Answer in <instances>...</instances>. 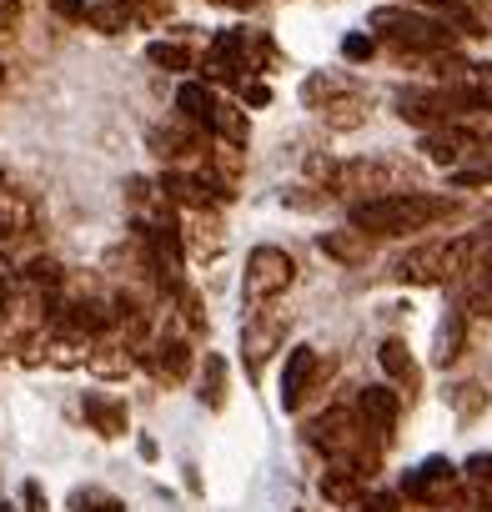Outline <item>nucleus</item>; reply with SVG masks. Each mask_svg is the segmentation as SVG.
Returning <instances> with one entry per match:
<instances>
[{
	"label": "nucleus",
	"mask_w": 492,
	"mask_h": 512,
	"mask_svg": "<svg viewBox=\"0 0 492 512\" xmlns=\"http://www.w3.org/2000/svg\"><path fill=\"white\" fill-rule=\"evenodd\" d=\"M0 512H16V507H0Z\"/></svg>",
	"instance_id": "46"
},
{
	"label": "nucleus",
	"mask_w": 492,
	"mask_h": 512,
	"mask_svg": "<svg viewBox=\"0 0 492 512\" xmlns=\"http://www.w3.org/2000/svg\"><path fill=\"white\" fill-rule=\"evenodd\" d=\"M307 442L317 452H327V462L357 472L362 482H372L377 467H382V447L372 442V432L357 422L352 407H327L317 422H307Z\"/></svg>",
	"instance_id": "2"
},
{
	"label": "nucleus",
	"mask_w": 492,
	"mask_h": 512,
	"mask_svg": "<svg viewBox=\"0 0 492 512\" xmlns=\"http://www.w3.org/2000/svg\"><path fill=\"white\" fill-rule=\"evenodd\" d=\"M141 362H146V372L151 377H161V382H186L191 377V337H181V332H161V337H151L141 352H136Z\"/></svg>",
	"instance_id": "14"
},
{
	"label": "nucleus",
	"mask_w": 492,
	"mask_h": 512,
	"mask_svg": "<svg viewBox=\"0 0 492 512\" xmlns=\"http://www.w3.org/2000/svg\"><path fill=\"white\" fill-rule=\"evenodd\" d=\"M362 492H367V482H362L357 472H347V467H337V462L322 472V497H327L332 507H347V512H352V507L362 502Z\"/></svg>",
	"instance_id": "22"
},
{
	"label": "nucleus",
	"mask_w": 492,
	"mask_h": 512,
	"mask_svg": "<svg viewBox=\"0 0 492 512\" xmlns=\"http://www.w3.org/2000/svg\"><path fill=\"white\" fill-rule=\"evenodd\" d=\"M126 6H171V0H126Z\"/></svg>",
	"instance_id": "41"
},
{
	"label": "nucleus",
	"mask_w": 492,
	"mask_h": 512,
	"mask_svg": "<svg viewBox=\"0 0 492 512\" xmlns=\"http://www.w3.org/2000/svg\"><path fill=\"white\" fill-rule=\"evenodd\" d=\"M452 86L462 91L467 111H487V116H492V61H487V66H467Z\"/></svg>",
	"instance_id": "25"
},
{
	"label": "nucleus",
	"mask_w": 492,
	"mask_h": 512,
	"mask_svg": "<svg viewBox=\"0 0 492 512\" xmlns=\"http://www.w3.org/2000/svg\"><path fill=\"white\" fill-rule=\"evenodd\" d=\"M372 36L387 41L397 56H437V51H457V36L427 16V11H412V6H377L367 16Z\"/></svg>",
	"instance_id": "6"
},
{
	"label": "nucleus",
	"mask_w": 492,
	"mask_h": 512,
	"mask_svg": "<svg viewBox=\"0 0 492 512\" xmlns=\"http://www.w3.org/2000/svg\"><path fill=\"white\" fill-rule=\"evenodd\" d=\"M452 186H492V161H477V166H462V171H447Z\"/></svg>",
	"instance_id": "30"
},
{
	"label": "nucleus",
	"mask_w": 492,
	"mask_h": 512,
	"mask_svg": "<svg viewBox=\"0 0 492 512\" xmlns=\"http://www.w3.org/2000/svg\"><path fill=\"white\" fill-rule=\"evenodd\" d=\"M352 412H357V422L372 432V442L387 447V442L397 437V422H402V392H397V387H362L357 402H352Z\"/></svg>",
	"instance_id": "12"
},
{
	"label": "nucleus",
	"mask_w": 492,
	"mask_h": 512,
	"mask_svg": "<svg viewBox=\"0 0 492 512\" xmlns=\"http://www.w3.org/2000/svg\"><path fill=\"white\" fill-rule=\"evenodd\" d=\"M467 267H477V251H472L467 231H457V236H437V241L412 246L392 267V277L402 287H452Z\"/></svg>",
	"instance_id": "5"
},
{
	"label": "nucleus",
	"mask_w": 492,
	"mask_h": 512,
	"mask_svg": "<svg viewBox=\"0 0 492 512\" xmlns=\"http://www.w3.org/2000/svg\"><path fill=\"white\" fill-rule=\"evenodd\" d=\"M457 487H462V467L447 462V457H427V462H417L412 472H402V497H407V502H422V507L447 502Z\"/></svg>",
	"instance_id": "11"
},
{
	"label": "nucleus",
	"mask_w": 492,
	"mask_h": 512,
	"mask_svg": "<svg viewBox=\"0 0 492 512\" xmlns=\"http://www.w3.org/2000/svg\"><path fill=\"white\" fill-rule=\"evenodd\" d=\"M181 251L196 256V262H216L226 251V226L216 216V206H196V211H181Z\"/></svg>",
	"instance_id": "13"
},
{
	"label": "nucleus",
	"mask_w": 492,
	"mask_h": 512,
	"mask_svg": "<svg viewBox=\"0 0 492 512\" xmlns=\"http://www.w3.org/2000/svg\"><path fill=\"white\" fill-rule=\"evenodd\" d=\"M467 322H472V317H467L462 307H452V312H447V322L437 327V367H452V362L462 357V342H467Z\"/></svg>",
	"instance_id": "26"
},
{
	"label": "nucleus",
	"mask_w": 492,
	"mask_h": 512,
	"mask_svg": "<svg viewBox=\"0 0 492 512\" xmlns=\"http://www.w3.org/2000/svg\"><path fill=\"white\" fill-rule=\"evenodd\" d=\"M0 81H6V61H0Z\"/></svg>",
	"instance_id": "44"
},
{
	"label": "nucleus",
	"mask_w": 492,
	"mask_h": 512,
	"mask_svg": "<svg viewBox=\"0 0 492 512\" xmlns=\"http://www.w3.org/2000/svg\"><path fill=\"white\" fill-rule=\"evenodd\" d=\"M422 156H427L432 166H447V171L492 161V131H487V126H472V121L432 126V131H422Z\"/></svg>",
	"instance_id": "7"
},
{
	"label": "nucleus",
	"mask_w": 492,
	"mask_h": 512,
	"mask_svg": "<svg viewBox=\"0 0 492 512\" xmlns=\"http://www.w3.org/2000/svg\"><path fill=\"white\" fill-rule=\"evenodd\" d=\"M21 21V0H0V31H11Z\"/></svg>",
	"instance_id": "38"
},
{
	"label": "nucleus",
	"mask_w": 492,
	"mask_h": 512,
	"mask_svg": "<svg viewBox=\"0 0 492 512\" xmlns=\"http://www.w3.org/2000/svg\"><path fill=\"white\" fill-rule=\"evenodd\" d=\"M51 11H56L61 21H76V26H81V21H86V0H51Z\"/></svg>",
	"instance_id": "36"
},
{
	"label": "nucleus",
	"mask_w": 492,
	"mask_h": 512,
	"mask_svg": "<svg viewBox=\"0 0 492 512\" xmlns=\"http://www.w3.org/2000/svg\"><path fill=\"white\" fill-rule=\"evenodd\" d=\"M81 417H86L91 432L106 437V442H116V437L131 432V412H126V402H121V397H106V392H86V397H81Z\"/></svg>",
	"instance_id": "17"
},
{
	"label": "nucleus",
	"mask_w": 492,
	"mask_h": 512,
	"mask_svg": "<svg viewBox=\"0 0 492 512\" xmlns=\"http://www.w3.org/2000/svg\"><path fill=\"white\" fill-rule=\"evenodd\" d=\"M21 502H26V512H51V502H46V487H41V482H26V487H21Z\"/></svg>",
	"instance_id": "35"
},
{
	"label": "nucleus",
	"mask_w": 492,
	"mask_h": 512,
	"mask_svg": "<svg viewBox=\"0 0 492 512\" xmlns=\"http://www.w3.org/2000/svg\"><path fill=\"white\" fill-rule=\"evenodd\" d=\"M176 111H181V121L211 131V116H216V91H211V81H181V86H176Z\"/></svg>",
	"instance_id": "19"
},
{
	"label": "nucleus",
	"mask_w": 492,
	"mask_h": 512,
	"mask_svg": "<svg viewBox=\"0 0 492 512\" xmlns=\"http://www.w3.org/2000/svg\"><path fill=\"white\" fill-rule=\"evenodd\" d=\"M302 106L317 111V121H322L327 131H337V136L362 131L367 116H372L362 81L347 76V71H317V76H307V81H302Z\"/></svg>",
	"instance_id": "4"
},
{
	"label": "nucleus",
	"mask_w": 492,
	"mask_h": 512,
	"mask_svg": "<svg viewBox=\"0 0 492 512\" xmlns=\"http://www.w3.org/2000/svg\"><path fill=\"white\" fill-rule=\"evenodd\" d=\"M131 21H136V11L126 6V0H96V6H86L81 26H91L96 36H126Z\"/></svg>",
	"instance_id": "21"
},
{
	"label": "nucleus",
	"mask_w": 492,
	"mask_h": 512,
	"mask_svg": "<svg viewBox=\"0 0 492 512\" xmlns=\"http://www.w3.org/2000/svg\"><path fill=\"white\" fill-rule=\"evenodd\" d=\"M462 477H467V482H482V487H492V452H472V457L462 462Z\"/></svg>",
	"instance_id": "31"
},
{
	"label": "nucleus",
	"mask_w": 492,
	"mask_h": 512,
	"mask_svg": "<svg viewBox=\"0 0 492 512\" xmlns=\"http://www.w3.org/2000/svg\"><path fill=\"white\" fill-rule=\"evenodd\" d=\"M352 512H402V502H397L392 492H377V497H367V492H362V502H357Z\"/></svg>",
	"instance_id": "33"
},
{
	"label": "nucleus",
	"mask_w": 492,
	"mask_h": 512,
	"mask_svg": "<svg viewBox=\"0 0 492 512\" xmlns=\"http://www.w3.org/2000/svg\"><path fill=\"white\" fill-rule=\"evenodd\" d=\"M11 307H16V287H11V277H0V327H6Z\"/></svg>",
	"instance_id": "37"
},
{
	"label": "nucleus",
	"mask_w": 492,
	"mask_h": 512,
	"mask_svg": "<svg viewBox=\"0 0 492 512\" xmlns=\"http://www.w3.org/2000/svg\"><path fill=\"white\" fill-rule=\"evenodd\" d=\"M146 61L161 66V71H196V51L181 46V41H151L146 46Z\"/></svg>",
	"instance_id": "27"
},
{
	"label": "nucleus",
	"mask_w": 492,
	"mask_h": 512,
	"mask_svg": "<svg viewBox=\"0 0 492 512\" xmlns=\"http://www.w3.org/2000/svg\"><path fill=\"white\" fill-rule=\"evenodd\" d=\"M322 191L342 196V201H372V196H392V191H417V166L382 161V156L332 161L327 176H322Z\"/></svg>",
	"instance_id": "3"
},
{
	"label": "nucleus",
	"mask_w": 492,
	"mask_h": 512,
	"mask_svg": "<svg viewBox=\"0 0 492 512\" xmlns=\"http://www.w3.org/2000/svg\"><path fill=\"white\" fill-rule=\"evenodd\" d=\"M402 6H412V11H437L442 0H402Z\"/></svg>",
	"instance_id": "40"
},
{
	"label": "nucleus",
	"mask_w": 492,
	"mask_h": 512,
	"mask_svg": "<svg viewBox=\"0 0 492 512\" xmlns=\"http://www.w3.org/2000/svg\"><path fill=\"white\" fill-rule=\"evenodd\" d=\"M0 191H6V171H0Z\"/></svg>",
	"instance_id": "43"
},
{
	"label": "nucleus",
	"mask_w": 492,
	"mask_h": 512,
	"mask_svg": "<svg viewBox=\"0 0 492 512\" xmlns=\"http://www.w3.org/2000/svg\"><path fill=\"white\" fill-rule=\"evenodd\" d=\"M392 106H397V116H402L407 126H422V131L467 116V101H462L457 86H402V91L392 96Z\"/></svg>",
	"instance_id": "9"
},
{
	"label": "nucleus",
	"mask_w": 492,
	"mask_h": 512,
	"mask_svg": "<svg viewBox=\"0 0 492 512\" xmlns=\"http://www.w3.org/2000/svg\"><path fill=\"white\" fill-rule=\"evenodd\" d=\"M482 6H487V11H492V0H482Z\"/></svg>",
	"instance_id": "45"
},
{
	"label": "nucleus",
	"mask_w": 492,
	"mask_h": 512,
	"mask_svg": "<svg viewBox=\"0 0 492 512\" xmlns=\"http://www.w3.org/2000/svg\"><path fill=\"white\" fill-rule=\"evenodd\" d=\"M447 407H452L462 422H472V417L487 407V392H482L477 382H457V387H447Z\"/></svg>",
	"instance_id": "28"
},
{
	"label": "nucleus",
	"mask_w": 492,
	"mask_h": 512,
	"mask_svg": "<svg viewBox=\"0 0 492 512\" xmlns=\"http://www.w3.org/2000/svg\"><path fill=\"white\" fill-rule=\"evenodd\" d=\"M462 211V201L452 196H432V191H392V196H372V201H352L347 221L362 236H407V231H427L437 221H452Z\"/></svg>",
	"instance_id": "1"
},
{
	"label": "nucleus",
	"mask_w": 492,
	"mask_h": 512,
	"mask_svg": "<svg viewBox=\"0 0 492 512\" xmlns=\"http://www.w3.org/2000/svg\"><path fill=\"white\" fill-rule=\"evenodd\" d=\"M287 332H292V317L287 312H267V307H257L252 317H246V327H241V367H246V377H262L267 372V362L287 347Z\"/></svg>",
	"instance_id": "10"
},
{
	"label": "nucleus",
	"mask_w": 492,
	"mask_h": 512,
	"mask_svg": "<svg viewBox=\"0 0 492 512\" xmlns=\"http://www.w3.org/2000/svg\"><path fill=\"white\" fill-rule=\"evenodd\" d=\"M317 377H322V352L317 347H292L287 367H282V412H302Z\"/></svg>",
	"instance_id": "16"
},
{
	"label": "nucleus",
	"mask_w": 492,
	"mask_h": 512,
	"mask_svg": "<svg viewBox=\"0 0 492 512\" xmlns=\"http://www.w3.org/2000/svg\"><path fill=\"white\" fill-rule=\"evenodd\" d=\"M211 6H226V11H257L267 0H211Z\"/></svg>",
	"instance_id": "39"
},
{
	"label": "nucleus",
	"mask_w": 492,
	"mask_h": 512,
	"mask_svg": "<svg viewBox=\"0 0 492 512\" xmlns=\"http://www.w3.org/2000/svg\"><path fill=\"white\" fill-rule=\"evenodd\" d=\"M236 91H241V101H252V106H267V101H272V91H267V81H252V76H246V81H241Z\"/></svg>",
	"instance_id": "34"
},
{
	"label": "nucleus",
	"mask_w": 492,
	"mask_h": 512,
	"mask_svg": "<svg viewBox=\"0 0 492 512\" xmlns=\"http://www.w3.org/2000/svg\"><path fill=\"white\" fill-rule=\"evenodd\" d=\"M372 51H377L372 36H347V41H342V56H347V61H372Z\"/></svg>",
	"instance_id": "32"
},
{
	"label": "nucleus",
	"mask_w": 492,
	"mask_h": 512,
	"mask_svg": "<svg viewBox=\"0 0 492 512\" xmlns=\"http://www.w3.org/2000/svg\"><path fill=\"white\" fill-rule=\"evenodd\" d=\"M0 277H11V267H6V256H0Z\"/></svg>",
	"instance_id": "42"
},
{
	"label": "nucleus",
	"mask_w": 492,
	"mask_h": 512,
	"mask_svg": "<svg viewBox=\"0 0 492 512\" xmlns=\"http://www.w3.org/2000/svg\"><path fill=\"white\" fill-rule=\"evenodd\" d=\"M377 362H382V372L392 377V387H397V392H407V397H417V392H422V367H417V357L407 352V342H402V337H387V342L377 347Z\"/></svg>",
	"instance_id": "18"
},
{
	"label": "nucleus",
	"mask_w": 492,
	"mask_h": 512,
	"mask_svg": "<svg viewBox=\"0 0 492 512\" xmlns=\"http://www.w3.org/2000/svg\"><path fill=\"white\" fill-rule=\"evenodd\" d=\"M146 146H151L156 161L181 166V161H191V156H201V151L211 146V131H201V126H191V121H171V126H151Z\"/></svg>",
	"instance_id": "15"
},
{
	"label": "nucleus",
	"mask_w": 492,
	"mask_h": 512,
	"mask_svg": "<svg viewBox=\"0 0 492 512\" xmlns=\"http://www.w3.org/2000/svg\"><path fill=\"white\" fill-rule=\"evenodd\" d=\"M201 407L206 412H226V397H231V382H226V362L216 357V352H206V362H201Z\"/></svg>",
	"instance_id": "24"
},
{
	"label": "nucleus",
	"mask_w": 492,
	"mask_h": 512,
	"mask_svg": "<svg viewBox=\"0 0 492 512\" xmlns=\"http://www.w3.org/2000/svg\"><path fill=\"white\" fill-rule=\"evenodd\" d=\"M292 282H297L292 251H282V246H257L252 256H246V277H241V302H246V312L272 307L277 297L292 292Z\"/></svg>",
	"instance_id": "8"
},
{
	"label": "nucleus",
	"mask_w": 492,
	"mask_h": 512,
	"mask_svg": "<svg viewBox=\"0 0 492 512\" xmlns=\"http://www.w3.org/2000/svg\"><path fill=\"white\" fill-rule=\"evenodd\" d=\"M211 136H216V141H226V146H241V151H246V141H252V121H246V111H241L236 101H216Z\"/></svg>",
	"instance_id": "23"
},
{
	"label": "nucleus",
	"mask_w": 492,
	"mask_h": 512,
	"mask_svg": "<svg viewBox=\"0 0 492 512\" xmlns=\"http://www.w3.org/2000/svg\"><path fill=\"white\" fill-rule=\"evenodd\" d=\"M322 251L332 256V262H342V267H367L372 262V236H362V231H322Z\"/></svg>",
	"instance_id": "20"
},
{
	"label": "nucleus",
	"mask_w": 492,
	"mask_h": 512,
	"mask_svg": "<svg viewBox=\"0 0 492 512\" xmlns=\"http://www.w3.org/2000/svg\"><path fill=\"white\" fill-rule=\"evenodd\" d=\"M71 512H126V502L106 487H76L71 492Z\"/></svg>",
	"instance_id": "29"
}]
</instances>
